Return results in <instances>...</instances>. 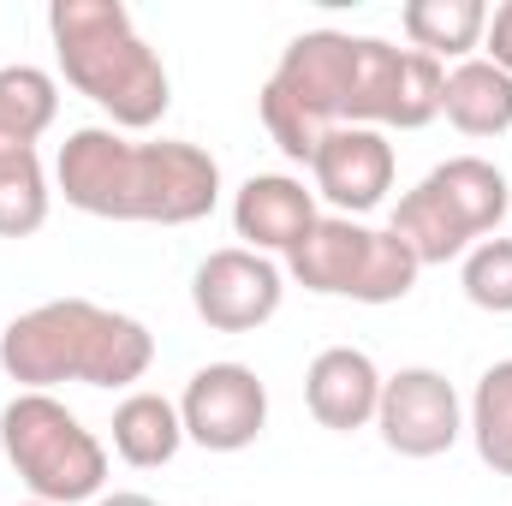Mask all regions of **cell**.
<instances>
[{
    "label": "cell",
    "instance_id": "6da1fadb",
    "mask_svg": "<svg viewBox=\"0 0 512 506\" xmlns=\"http://www.w3.org/2000/svg\"><path fill=\"white\" fill-rule=\"evenodd\" d=\"M441 84H447L441 60L417 48H393L382 36H352V30H304L268 72L256 114L286 161L310 167L316 143L334 126L423 131L441 114Z\"/></svg>",
    "mask_w": 512,
    "mask_h": 506
},
{
    "label": "cell",
    "instance_id": "7a4b0ae2",
    "mask_svg": "<svg viewBox=\"0 0 512 506\" xmlns=\"http://www.w3.org/2000/svg\"><path fill=\"white\" fill-rule=\"evenodd\" d=\"M54 185L72 209L96 221H143V227H191L221 203V161L203 143L155 137L131 143L114 126H78L60 143Z\"/></svg>",
    "mask_w": 512,
    "mask_h": 506
},
{
    "label": "cell",
    "instance_id": "3957f363",
    "mask_svg": "<svg viewBox=\"0 0 512 506\" xmlns=\"http://www.w3.org/2000/svg\"><path fill=\"white\" fill-rule=\"evenodd\" d=\"M155 364V334L108 304L90 298H48L6 322L0 334V370L18 381V393H48L60 381L84 387H131Z\"/></svg>",
    "mask_w": 512,
    "mask_h": 506
},
{
    "label": "cell",
    "instance_id": "277c9868",
    "mask_svg": "<svg viewBox=\"0 0 512 506\" xmlns=\"http://www.w3.org/2000/svg\"><path fill=\"white\" fill-rule=\"evenodd\" d=\"M48 36L60 78L96 102L114 131H149L173 108V78L161 54L137 36L131 12L120 0H54L48 6Z\"/></svg>",
    "mask_w": 512,
    "mask_h": 506
},
{
    "label": "cell",
    "instance_id": "5b68a950",
    "mask_svg": "<svg viewBox=\"0 0 512 506\" xmlns=\"http://www.w3.org/2000/svg\"><path fill=\"white\" fill-rule=\"evenodd\" d=\"M512 209V185L507 173L483 155H453L441 167H429L399 203H393V233L411 245V256L423 268L453 262L471 245H483Z\"/></svg>",
    "mask_w": 512,
    "mask_h": 506
},
{
    "label": "cell",
    "instance_id": "8992f818",
    "mask_svg": "<svg viewBox=\"0 0 512 506\" xmlns=\"http://www.w3.org/2000/svg\"><path fill=\"white\" fill-rule=\"evenodd\" d=\"M0 453L12 459V471L30 489V501H48V506L102 501L108 447L54 393H18V399H6V411H0Z\"/></svg>",
    "mask_w": 512,
    "mask_h": 506
},
{
    "label": "cell",
    "instance_id": "52a82bcc",
    "mask_svg": "<svg viewBox=\"0 0 512 506\" xmlns=\"http://www.w3.org/2000/svg\"><path fill=\"white\" fill-rule=\"evenodd\" d=\"M286 274L316 298H352V304H399L423 262L393 227H364L346 215H322L304 245L286 256Z\"/></svg>",
    "mask_w": 512,
    "mask_h": 506
},
{
    "label": "cell",
    "instance_id": "ba28073f",
    "mask_svg": "<svg viewBox=\"0 0 512 506\" xmlns=\"http://www.w3.org/2000/svg\"><path fill=\"white\" fill-rule=\"evenodd\" d=\"M280 298H286V268L245 245L209 251L191 274V310L215 334H256L262 322H274Z\"/></svg>",
    "mask_w": 512,
    "mask_h": 506
},
{
    "label": "cell",
    "instance_id": "9c48e42d",
    "mask_svg": "<svg viewBox=\"0 0 512 506\" xmlns=\"http://www.w3.org/2000/svg\"><path fill=\"white\" fill-rule=\"evenodd\" d=\"M179 423L203 453H245L268 429V387L251 364H203L179 393Z\"/></svg>",
    "mask_w": 512,
    "mask_h": 506
},
{
    "label": "cell",
    "instance_id": "30bf717a",
    "mask_svg": "<svg viewBox=\"0 0 512 506\" xmlns=\"http://www.w3.org/2000/svg\"><path fill=\"white\" fill-rule=\"evenodd\" d=\"M376 429H382L387 453H399V459H441L465 435V405L441 370L411 364V370L382 381Z\"/></svg>",
    "mask_w": 512,
    "mask_h": 506
},
{
    "label": "cell",
    "instance_id": "8fae6325",
    "mask_svg": "<svg viewBox=\"0 0 512 506\" xmlns=\"http://www.w3.org/2000/svg\"><path fill=\"white\" fill-rule=\"evenodd\" d=\"M393 173H399L393 143H387V131H370V126H334L310 155L316 197H328L334 215H346V221L382 209L387 191H393Z\"/></svg>",
    "mask_w": 512,
    "mask_h": 506
},
{
    "label": "cell",
    "instance_id": "7c38bea8",
    "mask_svg": "<svg viewBox=\"0 0 512 506\" xmlns=\"http://www.w3.org/2000/svg\"><path fill=\"white\" fill-rule=\"evenodd\" d=\"M316 221V191H304L292 173H251L233 197V227L256 256H292Z\"/></svg>",
    "mask_w": 512,
    "mask_h": 506
},
{
    "label": "cell",
    "instance_id": "4fadbf2b",
    "mask_svg": "<svg viewBox=\"0 0 512 506\" xmlns=\"http://www.w3.org/2000/svg\"><path fill=\"white\" fill-rule=\"evenodd\" d=\"M382 370L370 352L358 346H328L310 358L304 370V405L322 429L334 435H352V429H370L376 423V405H382Z\"/></svg>",
    "mask_w": 512,
    "mask_h": 506
},
{
    "label": "cell",
    "instance_id": "5bb4252c",
    "mask_svg": "<svg viewBox=\"0 0 512 506\" xmlns=\"http://www.w3.org/2000/svg\"><path fill=\"white\" fill-rule=\"evenodd\" d=\"M114 453L126 459L131 471H155V465H173L179 447H185V423H179V405L167 393H126L114 405Z\"/></svg>",
    "mask_w": 512,
    "mask_h": 506
},
{
    "label": "cell",
    "instance_id": "9a60e30c",
    "mask_svg": "<svg viewBox=\"0 0 512 506\" xmlns=\"http://www.w3.org/2000/svg\"><path fill=\"white\" fill-rule=\"evenodd\" d=\"M441 114L465 137H501L512 131V78L489 60H459L441 84Z\"/></svg>",
    "mask_w": 512,
    "mask_h": 506
},
{
    "label": "cell",
    "instance_id": "2e32d148",
    "mask_svg": "<svg viewBox=\"0 0 512 506\" xmlns=\"http://www.w3.org/2000/svg\"><path fill=\"white\" fill-rule=\"evenodd\" d=\"M399 30L429 60H471L483 48L489 6L483 0H405L399 6Z\"/></svg>",
    "mask_w": 512,
    "mask_h": 506
},
{
    "label": "cell",
    "instance_id": "e0dca14e",
    "mask_svg": "<svg viewBox=\"0 0 512 506\" xmlns=\"http://www.w3.org/2000/svg\"><path fill=\"white\" fill-rule=\"evenodd\" d=\"M48 173L30 143H0V239H30L48 221Z\"/></svg>",
    "mask_w": 512,
    "mask_h": 506
},
{
    "label": "cell",
    "instance_id": "ac0fdd59",
    "mask_svg": "<svg viewBox=\"0 0 512 506\" xmlns=\"http://www.w3.org/2000/svg\"><path fill=\"white\" fill-rule=\"evenodd\" d=\"M465 429L477 441V459L495 477H512V358L489 364L477 376V393L465 405Z\"/></svg>",
    "mask_w": 512,
    "mask_h": 506
},
{
    "label": "cell",
    "instance_id": "d6986e66",
    "mask_svg": "<svg viewBox=\"0 0 512 506\" xmlns=\"http://www.w3.org/2000/svg\"><path fill=\"white\" fill-rule=\"evenodd\" d=\"M60 84L42 66H0V143H30L54 126Z\"/></svg>",
    "mask_w": 512,
    "mask_h": 506
},
{
    "label": "cell",
    "instance_id": "ffe728a7",
    "mask_svg": "<svg viewBox=\"0 0 512 506\" xmlns=\"http://www.w3.org/2000/svg\"><path fill=\"white\" fill-rule=\"evenodd\" d=\"M459 286L477 310L489 316H512V239H483L459 256Z\"/></svg>",
    "mask_w": 512,
    "mask_h": 506
},
{
    "label": "cell",
    "instance_id": "44dd1931",
    "mask_svg": "<svg viewBox=\"0 0 512 506\" xmlns=\"http://www.w3.org/2000/svg\"><path fill=\"white\" fill-rule=\"evenodd\" d=\"M483 60L489 66H501L512 78V0H501L495 12H489V30H483Z\"/></svg>",
    "mask_w": 512,
    "mask_h": 506
},
{
    "label": "cell",
    "instance_id": "7402d4cb",
    "mask_svg": "<svg viewBox=\"0 0 512 506\" xmlns=\"http://www.w3.org/2000/svg\"><path fill=\"white\" fill-rule=\"evenodd\" d=\"M90 506H161V501H149L137 489H120V495H102V501H90Z\"/></svg>",
    "mask_w": 512,
    "mask_h": 506
},
{
    "label": "cell",
    "instance_id": "603a6c76",
    "mask_svg": "<svg viewBox=\"0 0 512 506\" xmlns=\"http://www.w3.org/2000/svg\"><path fill=\"white\" fill-rule=\"evenodd\" d=\"M24 506H48V501H24Z\"/></svg>",
    "mask_w": 512,
    "mask_h": 506
}]
</instances>
